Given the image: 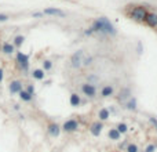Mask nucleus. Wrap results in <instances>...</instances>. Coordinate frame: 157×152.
I'll return each mask as SVG.
<instances>
[{
  "label": "nucleus",
  "mask_w": 157,
  "mask_h": 152,
  "mask_svg": "<svg viewBox=\"0 0 157 152\" xmlns=\"http://www.w3.org/2000/svg\"><path fill=\"white\" fill-rule=\"evenodd\" d=\"M90 31H91V33H92V32H103V33H108V35H114V33H116L114 27H113L112 22H110L106 17H101L98 21H95Z\"/></svg>",
  "instance_id": "f257e3e1"
},
{
  "label": "nucleus",
  "mask_w": 157,
  "mask_h": 152,
  "mask_svg": "<svg viewBox=\"0 0 157 152\" xmlns=\"http://www.w3.org/2000/svg\"><path fill=\"white\" fill-rule=\"evenodd\" d=\"M84 55L85 54L83 50H79L76 53H73L72 57H70V65L73 68H80L83 65V62H84Z\"/></svg>",
  "instance_id": "f03ea898"
},
{
  "label": "nucleus",
  "mask_w": 157,
  "mask_h": 152,
  "mask_svg": "<svg viewBox=\"0 0 157 152\" xmlns=\"http://www.w3.org/2000/svg\"><path fill=\"white\" fill-rule=\"evenodd\" d=\"M146 14H148V11H146L144 7H134V9L131 10L130 15L132 19H135V21H145Z\"/></svg>",
  "instance_id": "7ed1b4c3"
},
{
  "label": "nucleus",
  "mask_w": 157,
  "mask_h": 152,
  "mask_svg": "<svg viewBox=\"0 0 157 152\" xmlns=\"http://www.w3.org/2000/svg\"><path fill=\"white\" fill-rule=\"evenodd\" d=\"M17 62H18L19 68H21L22 71L26 72L28 69H29V57H28L26 54L18 51V53H17Z\"/></svg>",
  "instance_id": "20e7f679"
},
{
  "label": "nucleus",
  "mask_w": 157,
  "mask_h": 152,
  "mask_svg": "<svg viewBox=\"0 0 157 152\" xmlns=\"http://www.w3.org/2000/svg\"><path fill=\"white\" fill-rule=\"evenodd\" d=\"M77 127H79V123H77V120H75V119L66 120L62 126V129L65 130V131H75V130H77Z\"/></svg>",
  "instance_id": "39448f33"
},
{
  "label": "nucleus",
  "mask_w": 157,
  "mask_h": 152,
  "mask_svg": "<svg viewBox=\"0 0 157 152\" xmlns=\"http://www.w3.org/2000/svg\"><path fill=\"white\" fill-rule=\"evenodd\" d=\"M145 22L148 24L149 27L156 28L157 27V14H153V13L146 14V17H145Z\"/></svg>",
  "instance_id": "423d86ee"
},
{
  "label": "nucleus",
  "mask_w": 157,
  "mask_h": 152,
  "mask_svg": "<svg viewBox=\"0 0 157 152\" xmlns=\"http://www.w3.org/2000/svg\"><path fill=\"white\" fill-rule=\"evenodd\" d=\"M9 89H10V93L11 94H17V93H19V91L22 90V83H21L19 80H14V82L10 83Z\"/></svg>",
  "instance_id": "0eeeda50"
},
{
  "label": "nucleus",
  "mask_w": 157,
  "mask_h": 152,
  "mask_svg": "<svg viewBox=\"0 0 157 152\" xmlns=\"http://www.w3.org/2000/svg\"><path fill=\"white\" fill-rule=\"evenodd\" d=\"M81 90H83V93H84L85 95H88V97H95V94H97L95 87L91 85H83Z\"/></svg>",
  "instance_id": "6e6552de"
},
{
  "label": "nucleus",
  "mask_w": 157,
  "mask_h": 152,
  "mask_svg": "<svg viewBox=\"0 0 157 152\" xmlns=\"http://www.w3.org/2000/svg\"><path fill=\"white\" fill-rule=\"evenodd\" d=\"M48 133L50 136H53V137H58L59 133H61V127H59L57 123H51L48 126Z\"/></svg>",
  "instance_id": "1a4fd4ad"
},
{
  "label": "nucleus",
  "mask_w": 157,
  "mask_h": 152,
  "mask_svg": "<svg viewBox=\"0 0 157 152\" xmlns=\"http://www.w3.org/2000/svg\"><path fill=\"white\" fill-rule=\"evenodd\" d=\"M102 129H103V126H102V123L101 122H95L94 125L91 126V133L95 136V137H98L99 134H101V131H102Z\"/></svg>",
  "instance_id": "9d476101"
},
{
  "label": "nucleus",
  "mask_w": 157,
  "mask_h": 152,
  "mask_svg": "<svg viewBox=\"0 0 157 152\" xmlns=\"http://www.w3.org/2000/svg\"><path fill=\"white\" fill-rule=\"evenodd\" d=\"M44 14H47V15H57V17H65V13L57 9H45Z\"/></svg>",
  "instance_id": "9b49d317"
},
{
  "label": "nucleus",
  "mask_w": 157,
  "mask_h": 152,
  "mask_svg": "<svg viewBox=\"0 0 157 152\" xmlns=\"http://www.w3.org/2000/svg\"><path fill=\"white\" fill-rule=\"evenodd\" d=\"M14 50H15V47L11 43H3V46H1V51L4 54H13Z\"/></svg>",
  "instance_id": "f8f14e48"
},
{
  "label": "nucleus",
  "mask_w": 157,
  "mask_h": 152,
  "mask_svg": "<svg viewBox=\"0 0 157 152\" xmlns=\"http://www.w3.org/2000/svg\"><path fill=\"white\" fill-rule=\"evenodd\" d=\"M18 94H19V98L22 100V101H26V103H29V101L32 100V94H29L26 90H21Z\"/></svg>",
  "instance_id": "ddd939ff"
},
{
  "label": "nucleus",
  "mask_w": 157,
  "mask_h": 152,
  "mask_svg": "<svg viewBox=\"0 0 157 152\" xmlns=\"http://www.w3.org/2000/svg\"><path fill=\"white\" fill-rule=\"evenodd\" d=\"M23 40H25V37H23V36H15V37H14V43H13V46L14 47H17V49H19V47H21V46L23 44Z\"/></svg>",
  "instance_id": "4468645a"
},
{
  "label": "nucleus",
  "mask_w": 157,
  "mask_h": 152,
  "mask_svg": "<svg viewBox=\"0 0 157 152\" xmlns=\"http://www.w3.org/2000/svg\"><path fill=\"white\" fill-rule=\"evenodd\" d=\"M44 71L43 69H35L33 71V73H32V76L35 77V79H37V80H41V79H44Z\"/></svg>",
  "instance_id": "2eb2a0df"
},
{
  "label": "nucleus",
  "mask_w": 157,
  "mask_h": 152,
  "mask_svg": "<svg viewBox=\"0 0 157 152\" xmlns=\"http://www.w3.org/2000/svg\"><path fill=\"white\" fill-rule=\"evenodd\" d=\"M108 134H109V138H110V140H114V141L120 140V133H119L116 129H110Z\"/></svg>",
  "instance_id": "dca6fc26"
},
{
  "label": "nucleus",
  "mask_w": 157,
  "mask_h": 152,
  "mask_svg": "<svg viewBox=\"0 0 157 152\" xmlns=\"http://www.w3.org/2000/svg\"><path fill=\"white\" fill-rule=\"evenodd\" d=\"M99 119L101 120H108L109 119V109L108 108H102L101 111H99Z\"/></svg>",
  "instance_id": "f3484780"
},
{
  "label": "nucleus",
  "mask_w": 157,
  "mask_h": 152,
  "mask_svg": "<svg viewBox=\"0 0 157 152\" xmlns=\"http://www.w3.org/2000/svg\"><path fill=\"white\" fill-rule=\"evenodd\" d=\"M69 101H70V105H72V107H79V105H80V97H79L77 94H72Z\"/></svg>",
  "instance_id": "a211bd4d"
},
{
  "label": "nucleus",
  "mask_w": 157,
  "mask_h": 152,
  "mask_svg": "<svg viewBox=\"0 0 157 152\" xmlns=\"http://www.w3.org/2000/svg\"><path fill=\"white\" fill-rule=\"evenodd\" d=\"M126 107H127V109H130V111H135V109H136V100L131 98L130 101H127Z\"/></svg>",
  "instance_id": "6ab92c4d"
},
{
  "label": "nucleus",
  "mask_w": 157,
  "mask_h": 152,
  "mask_svg": "<svg viewBox=\"0 0 157 152\" xmlns=\"http://www.w3.org/2000/svg\"><path fill=\"white\" fill-rule=\"evenodd\" d=\"M116 130L120 133V134H123V133H127V130H128V126L126 125V123H119L116 127Z\"/></svg>",
  "instance_id": "aec40b11"
},
{
  "label": "nucleus",
  "mask_w": 157,
  "mask_h": 152,
  "mask_svg": "<svg viewBox=\"0 0 157 152\" xmlns=\"http://www.w3.org/2000/svg\"><path fill=\"white\" fill-rule=\"evenodd\" d=\"M112 94H113V87H110V86H106V87H103L102 89L103 97H109V95H112Z\"/></svg>",
  "instance_id": "412c9836"
},
{
  "label": "nucleus",
  "mask_w": 157,
  "mask_h": 152,
  "mask_svg": "<svg viewBox=\"0 0 157 152\" xmlns=\"http://www.w3.org/2000/svg\"><path fill=\"white\" fill-rule=\"evenodd\" d=\"M127 152H138V145H135V144H130V145L127 147Z\"/></svg>",
  "instance_id": "4be33fe9"
},
{
  "label": "nucleus",
  "mask_w": 157,
  "mask_h": 152,
  "mask_svg": "<svg viewBox=\"0 0 157 152\" xmlns=\"http://www.w3.org/2000/svg\"><path fill=\"white\" fill-rule=\"evenodd\" d=\"M43 67H44L45 71H50V69L53 68V62H51V61H48V60H45L44 62H43Z\"/></svg>",
  "instance_id": "5701e85b"
},
{
  "label": "nucleus",
  "mask_w": 157,
  "mask_h": 152,
  "mask_svg": "<svg viewBox=\"0 0 157 152\" xmlns=\"http://www.w3.org/2000/svg\"><path fill=\"white\" fill-rule=\"evenodd\" d=\"M154 151H156V145H153V144H150V145L145 148V152H154Z\"/></svg>",
  "instance_id": "b1692460"
},
{
  "label": "nucleus",
  "mask_w": 157,
  "mask_h": 152,
  "mask_svg": "<svg viewBox=\"0 0 157 152\" xmlns=\"http://www.w3.org/2000/svg\"><path fill=\"white\" fill-rule=\"evenodd\" d=\"M9 19V15H6V14H0V22H6Z\"/></svg>",
  "instance_id": "393cba45"
},
{
  "label": "nucleus",
  "mask_w": 157,
  "mask_h": 152,
  "mask_svg": "<svg viewBox=\"0 0 157 152\" xmlns=\"http://www.w3.org/2000/svg\"><path fill=\"white\" fill-rule=\"evenodd\" d=\"M26 91L29 94H32V95H33V93H35V87H33L32 85H29V86H28V89H26Z\"/></svg>",
  "instance_id": "a878e982"
},
{
  "label": "nucleus",
  "mask_w": 157,
  "mask_h": 152,
  "mask_svg": "<svg viewBox=\"0 0 157 152\" xmlns=\"http://www.w3.org/2000/svg\"><path fill=\"white\" fill-rule=\"evenodd\" d=\"M91 62H92V57H88L87 60H84V62L83 64H84V65H90Z\"/></svg>",
  "instance_id": "bb28decb"
},
{
  "label": "nucleus",
  "mask_w": 157,
  "mask_h": 152,
  "mask_svg": "<svg viewBox=\"0 0 157 152\" xmlns=\"http://www.w3.org/2000/svg\"><path fill=\"white\" fill-rule=\"evenodd\" d=\"M3 77H4V72H3V69L0 68V83L3 82Z\"/></svg>",
  "instance_id": "cd10ccee"
},
{
  "label": "nucleus",
  "mask_w": 157,
  "mask_h": 152,
  "mask_svg": "<svg viewBox=\"0 0 157 152\" xmlns=\"http://www.w3.org/2000/svg\"><path fill=\"white\" fill-rule=\"evenodd\" d=\"M150 122H152L153 125L156 126V129H157V119H156V118H150Z\"/></svg>",
  "instance_id": "c85d7f7f"
},
{
  "label": "nucleus",
  "mask_w": 157,
  "mask_h": 152,
  "mask_svg": "<svg viewBox=\"0 0 157 152\" xmlns=\"http://www.w3.org/2000/svg\"><path fill=\"white\" fill-rule=\"evenodd\" d=\"M136 50H138V53H139V54H142V43H139V46L136 47Z\"/></svg>",
  "instance_id": "c756f323"
},
{
  "label": "nucleus",
  "mask_w": 157,
  "mask_h": 152,
  "mask_svg": "<svg viewBox=\"0 0 157 152\" xmlns=\"http://www.w3.org/2000/svg\"><path fill=\"white\" fill-rule=\"evenodd\" d=\"M41 15H43V14H41V13H35V14H33V17H35V18H37V17H41Z\"/></svg>",
  "instance_id": "7c9ffc66"
},
{
  "label": "nucleus",
  "mask_w": 157,
  "mask_h": 152,
  "mask_svg": "<svg viewBox=\"0 0 157 152\" xmlns=\"http://www.w3.org/2000/svg\"><path fill=\"white\" fill-rule=\"evenodd\" d=\"M0 49H1V46H0Z\"/></svg>",
  "instance_id": "2f4dec72"
}]
</instances>
